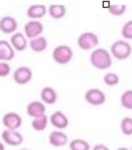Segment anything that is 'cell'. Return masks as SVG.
I'll list each match as a JSON object with an SVG mask.
<instances>
[{"label":"cell","mask_w":132,"mask_h":150,"mask_svg":"<svg viewBox=\"0 0 132 150\" xmlns=\"http://www.w3.org/2000/svg\"><path fill=\"white\" fill-rule=\"evenodd\" d=\"M90 62L93 67L98 69H107L112 67V58L110 53L103 48L93 51L90 56Z\"/></svg>","instance_id":"1"},{"label":"cell","mask_w":132,"mask_h":150,"mask_svg":"<svg viewBox=\"0 0 132 150\" xmlns=\"http://www.w3.org/2000/svg\"><path fill=\"white\" fill-rule=\"evenodd\" d=\"M132 48L128 42L124 40H118L112 45L111 47V53L115 57L116 59L119 61H123L129 58L131 55Z\"/></svg>","instance_id":"2"},{"label":"cell","mask_w":132,"mask_h":150,"mask_svg":"<svg viewBox=\"0 0 132 150\" xmlns=\"http://www.w3.org/2000/svg\"><path fill=\"white\" fill-rule=\"evenodd\" d=\"M73 53L71 47L67 45H60L57 46L53 51V59L59 64H67L73 59Z\"/></svg>","instance_id":"3"},{"label":"cell","mask_w":132,"mask_h":150,"mask_svg":"<svg viewBox=\"0 0 132 150\" xmlns=\"http://www.w3.org/2000/svg\"><path fill=\"white\" fill-rule=\"evenodd\" d=\"M77 44L80 49L87 51L98 46L99 38L97 35L92 32H83L77 39Z\"/></svg>","instance_id":"4"},{"label":"cell","mask_w":132,"mask_h":150,"mask_svg":"<svg viewBox=\"0 0 132 150\" xmlns=\"http://www.w3.org/2000/svg\"><path fill=\"white\" fill-rule=\"evenodd\" d=\"M85 100L91 105H101L106 101V96L99 89H90L85 93Z\"/></svg>","instance_id":"5"},{"label":"cell","mask_w":132,"mask_h":150,"mask_svg":"<svg viewBox=\"0 0 132 150\" xmlns=\"http://www.w3.org/2000/svg\"><path fill=\"white\" fill-rule=\"evenodd\" d=\"M2 122L7 130L16 131L22 125V118L19 114L15 112H9L3 116Z\"/></svg>","instance_id":"6"},{"label":"cell","mask_w":132,"mask_h":150,"mask_svg":"<svg viewBox=\"0 0 132 150\" xmlns=\"http://www.w3.org/2000/svg\"><path fill=\"white\" fill-rule=\"evenodd\" d=\"M32 72L28 67H21L15 70L13 74L14 81L19 85H25L31 80Z\"/></svg>","instance_id":"7"},{"label":"cell","mask_w":132,"mask_h":150,"mask_svg":"<svg viewBox=\"0 0 132 150\" xmlns=\"http://www.w3.org/2000/svg\"><path fill=\"white\" fill-rule=\"evenodd\" d=\"M42 32H43V25L38 21H31V22L26 23L25 33L26 37L31 38V40L38 37L39 34H41Z\"/></svg>","instance_id":"8"},{"label":"cell","mask_w":132,"mask_h":150,"mask_svg":"<svg viewBox=\"0 0 132 150\" xmlns=\"http://www.w3.org/2000/svg\"><path fill=\"white\" fill-rule=\"evenodd\" d=\"M2 139L9 145L18 146L23 143V136L17 131L5 130L2 133Z\"/></svg>","instance_id":"9"},{"label":"cell","mask_w":132,"mask_h":150,"mask_svg":"<svg viewBox=\"0 0 132 150\" xmlns=\"http://www.w3.org/2000/svg\"><path fill=\"white\" fill-rule=\"evenodd\" d=\"M15 57V51L10 43L6 40H0V61L9 62Z\"/></svg>","instance_id":"10"},{"label":"cell","mask_w":132,"mask_h":150,"mask_svg":"<svg viewBox=\"0 0 132 150\" xmlns=\"http://www.w3.org/2000/svg\"><path fill=\"white\" fill-rule=\"evenodd\" d=\"M49 143L54 147H62L68 143V137L63 132L55 131L49 134Z\"/></svg>","instance_id":"11"},{"label":"cell","mask_w":132,"mask_h":150,"mask_svg":"<svg viewBox=\"0 0 132 150\" xmlns=\"http://www.w3.org/2000/svg\"><path fill=\"white\" fill-rule=\"evenodd\" d=\"M45 105L40 103V101H31V103H29L28 107H26V113L29 114V116L32 117V118H36V117L45 115Z\"/></svg>","instance_id":"12"},{"label":"cell","mask_w":132,"mask_h":150,"mask_svg":"<svg viewBox=\"0 0 132 150\" xmlns=\"http://www.w3.org/2000/svg\"><path fill=\"white\" fill-rule=\"evenodd\" d=\"M18 28V23L17 21L12 17H3L0 20V30L3 33H12L17 29Z\"/></svg>","instance_id":"13"},{"label":"cell","mask_w":132,"mask_h":150,"mask_svg":"<svg viewBox=\"0 0 132 150\" xmlns=\"http://www.w3.org/2000/svg\"><path fill=\"white\" fill-rule=\"evenodd\" d=\"M50 122L57 129H66L68 125V119L64 113L61 111H56L51 115Z\"/></svg>","instance_id":"14"},{"label":"cell","mask_w":132,"mask_h":150,"mask_svg":"<svg viewBox=\"0 0 132 150\" xmlns=\"http://www.w3.org/2000/svg\"><path fill=\"white\" fill-rule=\"evenodd\" d=\"M11 46L13 47V49H16L19 52L26 50V46H28V42H26V39L24 36V34L21 32L15 33L11 37Z\"/></svg>","instance_id":"15"},{"label":"cell","mask_w":132,"mask_h":150,"mask_svg":"<svg viewBox=\"0 0 132 150\" xmlns=\"http://www.w3.org/2000/svg\"><path fill=\"white\" fill-rule=\"evenodd\" d=\"M47 9L44 5H31L26 11L28 17L31 19H41L45 16Z\"/></svg>","instance_id":"16"},{"label":"cell","mask_w":132,"mask_h":150,"mask_svg":"<svg viewBox=\"0 0 132 150\" xmlns=\"http://www.w3.org/2000/svg\"><path fill=\"white\" fill-rule=\"evenodd\" d=\"M40 98L45 103L54 104L57 100V93L51 87H45L40 93Z\"/></svg>","instance_id":"17"},{"label":"cell","mask_w":132,"mask_h":150,"mask_svg":"<svg viewBox=\"0 0 132 150\" xmlns=\"http://www.w3.org/2000/svg\"><path fill=\"white\" fill-rule=\"evenodd\" d=\"M48 42L45 37H36L34 39H31L29 42V47L34 52L41 53L47 48Z\"/></svg>","instance_id":"18"},{"label":"cell","mask_w":132,"mask_h":150,"mask_svg":"<svg viewBox=\"0 0 132 150\" xmlns=\"http://www.w3.org/2000/svg\"><path fill=\"white\" fill-rule=\"evenodd\" d=\"M49 15L51 16V18L55 20H60L62 18L65 17L66 15V7L64 5L61 4H53L49 7Z\"/></svg>","instance_id":"19"},{"label":"cell","mask_w":132,"mask_h":150,"mask_svg":"<svg viewBox=\"0 0 132 150\" xmlns=\"http://www.w3.org/2000/svg\"><path fill=\"white\" fill-rule=\"evenodd\" d=\"M48 124V119L46 115H42L36 118H34L31 122V127L34 128V130L36 132H42L47 127Z\"/></svg>","instance_id":"20"},{"label":"cell","mask_w":132,"mask_h":150,"mask_svg":"<svg viewBox=\"0 0 132 150\" xmlns=\"http://www.w3.org/2000/svg\"><path fill=\"white\" fill-rule=\"evenodd\" d=\"M70 149L71 150H89L90 145L86 140L81 139H76L71 142Z\"/></svg>","instance_id":"21"},{"label":"cell","mask_w":132,"mask_h":150,"mask_svg":"<svg viewBox=\"0 0 132 150\" xmlns=\"http://www.w3.org/2000/svg\"><path fill=\"white\" fill-rule=\"evenodd\" d=\"M121 103L125 109L132 110V90H127L121 95Z\"/></svg>","instance_id":"22"},{"label":"cell","mask_w":132,"mask_h":150,"mask_svg":"<svg viewBox=\"0 0 132 150\" xmlns=\"http://www.w3.org/2000/svg\"><path fill=\"white\" fill-rule=\"evenodd\" d=\"M121 130L125 136L132 134V118L131 117H124L121 122Z\"/></svg>","instance_id":"23"},{"label":"cell","mask_w":132,"mask_h":150,"mask_svg":"<svg viewBox=\"0 0 132 150\" xmlns=\"http://www.w3.org/2000/svg\"><path fill=\"white\" fill-rule=\"evenodd\" d=\"M125 11H126V6L124 4H111L109 6V12L113 16H121L125 13Z\"/></svg>","instance_id":"24"},{"label":"cell","mask_w":132,"mask_h":150,"mask_svg":"<svg viewBox=\"0 0 132 150\" xmlns=\"http://www.w3.org/2000/svg\"><path fill=\"white\" fill-rule=\"evenodd\" d=\"M104 82L108 86L118 85V82H119V77H118V74H116V73H113V72L107 73L104 76Z\"/></svg>","instance_id":"25"},{"label":"cell","mask_w":132,"mask_h":150,"mask_svg":"<svg viewBox=\"0 0 132 150\" xmlns=\"http://www.w3.org/2000/svg\"><path fill=\"white\" fill-rule=\"evenodd\" d=\"M121 35L125 39H130L132 40V20L125 23L121 29Z\"/></svg>","instance_id":"26"},{"label":"cell","mask_w":132,"mask_h":150,"mask_svg":"<svg viewBox=\"0 0 132 150\" xmlns=\"http://www.w3.org/2000/svg\"><path fill=\"white\" fill-rule=\"evenodd\" d=\"M10 65L6 62H0V77H6L10 73Z\"/></svg>","instance_id":"27"},{"label":"cell","mask_w":132,"mask_h":150,"mask_svg":"<svg viewBox=\"0 0 132 150\" xmlns=\"http://www.w3.org/2000/svg\"><path fill=\"white\" fill-rule=\"evenodd\" d=\"M92 150H110V149L105 144H101V143H99V144H96L94 147H93Z\"/></svg>","instance_id":"28"},{"label":"cell","mask_w":132,"mask_h":150,"mask_svg":"<svg viewBox=\"0 0 132 150\" xmlns=\"http://www.w3.org/2000/svg\"><path fill=\"white\" fill-rule=\"evenodd\" d=\"M0 150H5L4 145H3V143H1V142H0Z\"/></svg>","instance_id":"29"},{"label":"cell","mask_w":132,"mask_h":150,"mask_svg":"<svg viewBox=\"0 0 132 150\" xmlns=\"http://www.w3.org/2000/svg\"><path fill=\"white\" fill-rule=\"evenodd\" d=\"M116 150H128L126 147H119V148H118Z\"/></svg>","instance_id":"30"},{"label":"cell","mask_w":132,"mask_h":150,"mask_svg":"<svg viewBox=\"0 0 132 150\" xmlns=\"http://www.w3.org/2000/svg\"><path fill=\"white\" fill-rule=\"evenodd\" d=\"M22 150H28V149H22Z\"/></svg>","instance_id":"31"},{"label":"cell","mask_w":132,"mask_h":150,"mask_svg":"<svg viewBox=\"0 0 132 150\" xmlns=\"http://www.w3.org/2000/svg\"><path fill=\"white\" fill-rule=\"evenodd\" d=\"M131 150H132V147H131Z\"/></svg>","instance_id":"32"}]
</instances>
